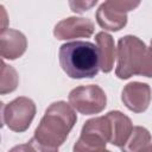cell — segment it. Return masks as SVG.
I'll list each match as a JSON object with an SVG mask.
<instances>
[{
  "label": "cell",
  "mask_w": 152,
  "mask_h": 152,
  "mask_svg": "<svg viewBox=\"0 0 152 152\" xmlns=\"http://www.w3.org/2000/svg\"><path fill=\"white\" fill-rule=\"evenodd\" d=\"M76 121L74 108L65 101H56L45 110L28 144L37 152H58Z\"/></svg>",
  "instance_id": "6da1fadb"
},
{
  "label": "cell",
  "mask_w": 152,
  "mask_h": 152,
  "mask_svg": "<svg viewBox=\"0 0 152 152\" xmlns=\"http://www.w3.org/2000/svg\"><path fill=\"white\" fill-rule=\"evenodd\" d=\"M58 57L61 68L70 78H91L99 72L97 46L90 42L75 40L64 43L59 48Z\"/></svg>",
  "instance_id": "7a4b0ae2"
},
{
  "label": "cell",
  "mask_w": 152,
  "mask_h": 152,
  "mask_svg": "<svg viewBox=\"0 0 152 152\" xmlns=\"http://www.w3.org/2000/svg\"><path fill=\"white\" fill-rule=\"evenodd\" d=\"M118 64L115 75L127 80L134 75L152 77V52L146 44L135 36H124L118 42Z\"/></svg>",
  "instance_id": "3957f363"
},
{
  "label": "cell",
  "mask_w": 152,
  "mask_h": 152,
  "mask_svg": "<svg viewBox=\"0 0 152 152\" xmlns=\"http://www.w3.org/2000/svg\"><path fill=\"white\" fill-rule=\"evenodd\" d=\"M110 140V124L106 115L89 119L84 122L80 138L72 147V152H99L106 150Z\"/></svg>",
  "instance_id": "277c9868"
},
{
  "label": "cell",
  "mask_w": 152,
  "mask_h": 152,
  "mask_svg": "<svg viewBox=\"0 0 152 152\" xmlns=\"http://www.w3.org/2000/svg\"><path fill=\"white\" fill-rule=\"evenodd\" d=\"M34 102L25 96H19L7 104L1 103V122L13 132H25L36 115Z\"/></svg>",
  "instance_id": "5b68a950"
},
{
  "label": "cell",
  "mask_w": 152,
  "mask_h": 152,
  "mask_svg": "<svg viewBox=\"0 0 152 152\" xmlns=\"http://www.w3.org/2000/svg\"><path fill=\"white\" fill-rule=\"evenodd\" d=\"M69 104L83 115L101 113L107 106V95L97 84L80 86L74 88L68 96Z\"/></svg>",
  "instance_id": "8992f818"
},
{
  "label": "cell",
  "mask_w": 152,
  "mask_h": 152,
  "mask_svg": "<svg viewBox=\"0 0 152 152\" xmlns=\"http://www.w3.org/2000/svg\"><path fill=\"white\" fill-rule=\"evenodd\" d=\"M140 5V1L108 0L100 5L96 11L97 24L107 31H120L127 24V13Z\"/></svg>",
  "instance_id": "52a82bcc"
},
{
  "label": "cell",
  "mask_w": 152,
  "mask_h": 152,
  "mask_svg": "<svg viewBox=\"0 0 152 152\" xmlns=\"http://www.w3.org/2000/svg\"><path fill=\"white\" fill-rule=\"evenodd\" d=\"M95 26L89 18L69 17L56 24L53 36L59 40L74 38H89L94 33Z\"/></svg>",
  "instance_id": "ba28073f"
},
{
  "label": "cell",
  "mask_w": 152,
  "mask_h": 152,
  "mask_svg": "<svg viewBox=\"0 0 152 152\" xmlns=\"http://www.w3.org/2000/svg\"><path fill=\"white\" fill-rule=\"evenodd\" d=\"M152 91L147 83L142 82H129L127 83L121 91L122 103L134 113L145 112L151 102Z\"/></svg>",
  "instance_id": "9c48e42d"
},
{
  "label": "cell",
  "mask_w": 152,
  "mask_h": 152,
  "mask_svg": "<svg viewBox=\"0 0 152 152\" xmlns=\"http://www.w3.org/2000/svg\"><path fill=\"white\" fill-rule=\"evenodd\" d=\"M27 48L25 34L14 28L1 30L0 33V55L5 59H17L21 57Z\"/></svg>",
  "instance_id": "30bf717a"
},
{
  "label": "cell",
  "mask_w": 152,
  "mask_h": 152,
  "mask_svg": "<svg viewBox=\"0 0 152 152\" xmlns=\"http://www.w3.org/2000/svg\"><path fill=\"white\" fill-rule=\"evenodd\" d=\"M106 116L108 118L110 124L109 142L114 146L122 147L127 142L133 131V124L131 119L120 110H110L106 114Z\"/></svg>",
  "instance_id": "8fae6325"
},
{
  "label": "cell",
  "mask_w": 152,
  "mask_h": 152,
  "mask_svg": "<svg viewBox=\"0 0 152 152\" xmlns=\"http://www.w3.org/2000/svg\"><path fill=\"white\" fill-rule=\"evenodd\" d=\"M95 42L99 51V64L103 72H110L114 68L116 58V48L113 37L107 32H99L95 36Z\"/></svg>",
  "instance_id": "7c38bea8"
},
{
  "label": "cell",
  "mask_w": 152,
  "mask_h": 152,
  "mask_svg": "<svg viewBox=\"0 0 152 152\" xmlns=\"http://www.w3.org/2000/svg\"><path fill=\"white\" fill-rule=\"evenodd\" d=\"M151 145V134L142 126H134L127 142L120 147L121 152H144Z\"/></svg>",
  "instance_id": "4fadbf2b"
},
{
  "label": "cell",
  "mask_w": 152,
  "mask_h": 152,
  "mask_svg": "<svg viewBox=\"0 0 152 152\" xmlns=\"http://www.w3.org/2000/svg\"><path fill=\"white\" fill-rule=\"evenodd\" d=\"M19 82V76L15 69L11 65H7L1 61V76H0V94L5 95L12 93L17 89Z\"/></svg>",
  "instance_id": "5bb4252c"
},
{
  "label": "cell",
  "mask_w": 152,
  "mask_h": 152,
  "mask_svg": "<svg viewBox=\"0 0 152 152\" xmlns=\"http://www.w3.org/2000/svg\"><path fill=\"white\" fill-rule=\"evenodd\" d=\"M96 0L95 1H70L69 5L71 7V11L75 13H83L86 11H88L89 8H91L93 6L96 5Z\"/></svg>",
  "instance_id": "9a60e30c"
},
{
  "label": "cell",
  "mask_w": 152,
  "mask_h": 152,
  "mask_svg": "<svg viewBox=\"0 0 152 152\" xmlns=\"http://www.w3.org/2000/svg\"><path fill=\"white\" fill-rule=\"evenodd\" d=\"M8 152H37L30 144H20L12 147Z\"/></svg>",
  "instance_id": "2e32d148"
},
{
  "label": "cell",
  "mask_w": 152,
  "mask_h": 152,
  "mask_svg": "<svg viewBox=\"0 0 152 152\" xmlns=\"http://www.w3.org/2000/svg\"><path fill=\"white\" fill-rule=\"evenodd\" d=\"M144 152H152V145H150V146H148Z\"/></svg>",
  "instance_id": "e0dca14e"
},
{
  "label": "cell",
  "mask_w": 152,
  "mask_h": 152,
  "mask_svg": "<svg viewBox=\"0 0 152 152\" xmlns=\"http://www.w3.org/2000/svg\"><path fill=\"white\" fill-rule=\"evenodd\" d=\"M150 50H151V52H152V39H151V43H150Z\"/></svg>",
  "instance_id": "ac0fdd59"
},
{
  "label": "cell",
  "mask_w": 152,
  "mask_h": 152,
  "mask_svg": "<svg viewBox=\"0 0 152 152\" xmlns=\"http://www.w3.org/2000/svg\"><path fill=\"white\" fill-rule=\"evenodd\" d=\"M99 152H110V151H108V150H102V151H99Z\"/></svg>",
  "instance_id": "d6986e66"
}]
</instances>
